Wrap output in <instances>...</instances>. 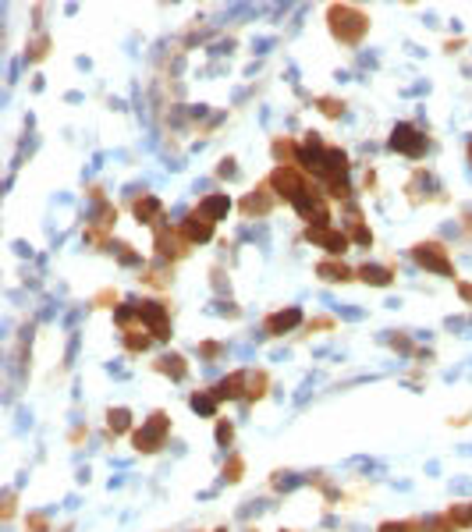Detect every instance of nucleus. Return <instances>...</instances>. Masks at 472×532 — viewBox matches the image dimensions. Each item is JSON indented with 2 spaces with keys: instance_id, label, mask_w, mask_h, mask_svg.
Listing matches in <instances>:
<instances>
[{
  "instance_id": "obj_1",
  "label": "nucleus",
  "mask_w": 472,
  "mask_h": 532,
  "mask_svg": "<svg viewBox=\"0 0 472 532\" xmlns=\"http://www.w3.org/2000/svg\"><path fill=\"white\" fill-rule=\"evenodd\" d=\"M327 28H330V36H334L337 43L355 46V43H362V36L369 32V14H362V11L352 7V4H330V7H327Z\"/></svg>"
},
{
  "instance_id": "obj_2",
  "label": "nucleus",
  "mask_w": 472,
  "mask_h": 532,
  "mask_svg": "<svg viewBox=\"0 0 472 532\" xmlns=\"http://www.w3.org/2000/svg\"><path fill=\"white\" fill-rule=\"evenodd\" d=\"M167 433H171V419H167V412H153V415L142 422V430L135 433V451H142V454L160 451L164 440H167Z\"/></svg>"
},
{
  "instance_id": "obj_3",
  "label": "nucleus",
  "mask_w": 472,
  "mask_h": 532,
  "mask_svg": "<svg viewBox=\"0 0 472 532\" xmlns=\"http://www.w3.org/2000/svg\"><path fill=\"white\" fill-rule=\"evenodd\" d=\"M412 260L423 266V270H430V273L455 277V263H451V256H448V249H444L441 242H419V245L412 249Z\"/></svg>"
},
{
  "instance_id": "obj_4",
  "label": "nucleus",
  "mask_w": 472,
  "mask_h": 532,
  "mask_svg": "<svg viewBox=\"0 0 472 532\" xmlns=\"http://www.w3.org/2000/svg\"><path fill=\"white\" fill-rule=\"evenodd\" d=\"M153 235H157V256L164 260V263H171V260H182V256H189V238L182 235V228H167V224H153Z\"/></svg>"
},
{
  "instance_id": "obj_5",
  "label": "nucleus",
  "mask_w": 472,
  "mask_h": 532,
  "mask_svg": "<svg viewBox=\"0 0 472 532\" xmlns=\"http://www.w3.org/2000/svg\"><path fill=\"white\" fill-rule=\"evenodd\" d=\"M391 149L394 153H405V156H412V160H419L423 153H426V135L416 128V124H394V132H391Z\"/></svg>"
},
{
  "instance_id": "obj_6",
  "label": "nucleus",
  "mask_w": 472,
  "mask_h": 532,
  "mask_svg": "<svg viewBox=\"0 0 472 532\" xmlns=\"http://www.w3.org/2000/svg\"><path fill=\"white\" fill-rule=\"evenodd\" d=\"M139 323H142L157 341H167V337H171V316H167V305H160V302H139Z\"/></svg>"
},
{
  "instance_id": "obj_7",
  "label": "nucleus",
  "mask_w": 472,
  "mask_h": 532,
  "mask_svg": "<svg viewBox=\"0 0 472 532\" xmlns=\"http://www.w3.org/2000/svg\"><path fill=\"white\" fill-rule=\"evenodd\" d=\"M214 228H217V220H210L199 206L182 220V235L189 238V245H199V242H210L214 238Z\"/></svg>"
},
{
  "instance_id": "obj_8",
  "label": "nucleus",
  "mask_w": 472,
  "mask_h": 532,
  "mask_svg": "<svg viewBox=\"0 0 472 532\" xmlns=\"http://www.w3.org/2000/svg\"><path fill=\"white\" fill-rule=\"evenodd\" d=\"M305 242L327 249L330 256H341V252L352 245V238H348L345 231H334V228H305Z\"/></svg>"
},
{
  "instance_id": "obj_9",
  "label": "nucleus",
  "mask_w": 472,
  "mask_h": 532,
  "mask_svg": "<svg viewBox=\"0 0 472 532\" xmlns=\"http://www.w3.org/2000/svg\"><path fill=\"white\" fill-rule=\"evenodd\" d=\"M273 206H277V192L270 188V181H266V185H256V192H248V196L241 199V213H245V217H266Z\"/></svg>"
},
{
  "instance_id": "obj_10",
  "label": "nucleus",
  "mask_w": 472,
  "mask_h": 532,
  "mask_svg": "<svg viewBox=\"0 0 472 532\" xmlns=\"http://www.w3.org/2000/svg\"><path fill=\"white\" fill-rule=\"evenodd\" d=\"M298 323H302V309L288 305V309H280V312H270V316H266V323H263V330H266L270 337H277V334L295 330Z\"/></svg>"
},
{
  "instance_id": "obj_11",
  "label": "nucleus",
  "mask_w": 472,
  "mask_h": 532,
  "mask_svg": "<svg viewBox=\"0 0 472 532\" xmlns=\"http://www.w3.org/2000/svg\"><path fill=\"white\" fill-rule=\"evenodd\" d=\"M135 217H139V224H160L164 220V203L157 199V196H142V199H135Z\"/></svg>"
},
{
  "instance_id": "obj_12",
  "label": "nucleus",
  "mask_w": 472,
  "mask_h": 532,
  "mask_svg": "<svg viewBox=\"0 0 472 532\" xmlns=\"http://www.w3.org/2000/svg\"><path fill=\"white\" fill-rule=\"evenodd\" d=\"M214 398H217V401H235V398H245V373H231V376H224V380L214 387Z\"/></svg>"
},
{
  "instance_id": "obj_13",
  "label": "nucleus",
  "mask_w": 472,
  "mask_h": 532,
  "mask_svg": "<svg viewBox=\"0 0 472 532\" xmlns=\"http://www.w3.org/2000/svg\"><path fill=\"white\" fill-rule=\"evenodd\" d=\"M153 369L164 373V376H171V380H185V376H189V362H185L182 355H174V351H171V355H160V358L153 362Z\"/></svg>"
},
{
  "instance_id": "obj_14",
  "label": "nucleus",
  "mask_w": 472,
  "mask_h": 532,
  "mask_svg": "<svg viewBox=\"0 0 472 532\" xmlns=\"http://www.w3.org/2000/svg\"><path fill=\"white\" fill-rule=\"evenodd\" d=\"M277 167H298V142L295 139H273Z\"/></svg>"
},
{
  "instance_id": "obj_15",
  "label": "nucleus",
  "mask_w": 472,
  "mask_h": 532,
  "mask_svg": "<svg viewBox=\"0 0 472 532\" xmlns=\"http://www.w3.org/2000/svg\"><path fill=\"white\" fill-rule=\"evenodd\" d=\"M359 273V280H366V284H373V287H387L391 284V277H394V270L391 266H359L355 270Z\"/></svg>"
},
{
  "instance_id": "obj_16",
  "label": "nucleus",
  "mask_w": 472,
  "mask_h": 532,
  "mask_svg": "<svg viewBox=\"0 0 472 532\" xmlns=\"http://www.w3.org/2000/svg\"><path fill=\"white\" fill-rule=\"evenodd\" d=\"M199 210H203L210 220H221V217L231 210V199H228V192H217V196H206V199L199 203Z\"/></svg>"
},
{
  "instance_id": "obj_17",
  "label": "nucleus",
  "mask_w": 472,
  "mask_h": 532,
  "mask_svg": "<svg viewBox=\"0 0 472 532\" xmlns=\"http://www.w3.org/2000/svg\"><path fill=\"white\" fill-rule=\"evenodd\" d=\"M153 341H157V337H153L146 326H128V330H125V348H128V351H135V355H139V351H146Z\"/></svg>"
},
{
  "instance_id": "obj_18",
  "label": "nucleus",
  "mask_w": 472,
  "mask_h": 532,
  "mask_svg": "<svg viewBox=\"0 0 472 532\" xmlns=\"http://www.w3.org/2000/svg\"><path fill=\"white\" fill-rule=\"evenodd\" d=\"M266 387H270V376H266L263 369L245 373V398H248V401H259V398L266 394Z\"/></svg>"
},
{
  "instance_id": "obj_19",
  "label": "nucleus",
  "mask_w": 472,
  "mask_h": 532,
  "mask_svg": "<svg viewBox=\"0 0 472 532\" xmlns=\"http://www.w3.org/2000/svg\"><path fill=\"white\" fill-rule=\"evenodd\" d=\"M316 277H323V280L337 284V280H348V277H352V270H348L345 263H337V260H323V263L316 266Z\"/></svg>"
},
{
  "instance_id": "obj_20",
  "label": "nucleus",
  "mask_w": 472,
  "mask_h": 532,
  "mask_svg": "<svg viewBox=\"0 0 472 532\" xmlns=\"http://www.w3.org/2000/svg\"><path fill=\"white\" fill-rule=\"evenodd\" d=\"M128 426H132V412H128V408H110V412H107V430H110L114 437L128 433Z\"/></svg>"
},
{
  "instance_id": "obj_21",
  "label": "nucleus",
  "mask_w": 472,
  "mask_h": 532,
  "mask_svg": "<svg viewBox=\"0 0 472 532\" xmlns=\"http://www.w3.org/2000/svg\"><path fill=\"white\" fill-rule=\"evenodd\" d=\"M444 515L451 518L455 532H458V529H469V526H472V504H455V508H448Z\"/></svg>"
},
{
  "instance_id": "obj_22",
  "label": "nucleus",
  "mask_w": 472,
  "mask_h": 532,
  "mask_svg": "<svg viewBox=\"0 0 472 532\" xmlns=\"http://www.w3.org/2000/svg\"><path fill=\"white\" fill-rule=\"evenodd\" d=\"M316 107H320L323 117H341L345 114V100H337V96H320Z\"/></svg>"
},
{
  "instance_id": "obj_23",
  "label": "nucleus",
  "mask_w": 472,
  "mask_h": 532,
  "mask_svg": "<svg viewBox=\"0 0 472 532\" xmlns=\"http://www.w3.org/2000/svg\"><path fill=\"white\" fill-rule=\"evenodd\" d=\"M217 405H221V401L214 398V390H210V394H196V398H192V408H196L199 415H214V412H217Z\"/></svg>"
},
{
  "instance_id": "obj_24",
  "label": "nucleus",
  "mask_w": 472,
  "mask_h": 532,
  "mask_svg": "<svg viewBox=\"0 0 472 532\" xmlns=\"http://www.w3.org/2000/svg\"><path fill=\"white\" fill-rule=\"evenodd\" d=\"M241 472H245V462H241L238 454H231V458H228V465H224V479H228V483H238V479H241Z\"/></svg>"
},
{
  "instance_id": "obj_25",
  "label": "nucleus",
  "mask_w": 472,
  "mask_h": 532,
  "mask_svg": "<svg viewBox=\"0 0 472 532\" xmlns=\"http://www.w3.org/2000/svg\"><path fill=\"white\" fill-rule=\"evenodd\" d=\"M377 532H423V522H384Z\"/></svg>"
},
{
  "instance_id": "obj_26",
  "label": "nucleus",
  "mask_w": 472,
  "mask_h": 532,
  "mask_svg": "<svg viewBox=\"0 0 472 532\" xmlns=\"http://www.w3.org/2000/svg\"><path fill=\"white\" fill-rule=\"evenodd\" d=\"M423 532H455V526H451V518H448V515H437V518L423 522Z\"/></svg>"
},
{
  "instance_id": "obj_27",
  "label": "nucleus",
  "mask_w": 472,
  "mask_h": 532,
  "mask_svg": "<svg viewBox=\"0 0 472 532\" xmlns=\"http://www.w3.org/2000/svg\"><path fill=\"white\" fill-rule=\"evenodd\" d=\"M46 50H50V39H46V36H39V39L28 46V60H43V57H46Z\"/></svg>"
},
{
  "instance_id": "obj_28",
  "label": "nucleus",
  "mask_w": 472,
  "mask_h": 532,
  "mask_svg": "<svg viewBox=\"0 0 472 532\" xmlns=\"http://www.w3.org/2000/svg\"><path fill=\"white\" fill-rule=\"evenodd\" d=\"M142 280H146V284H153V287H164V284H167V270H157V266H150Z\"/></svg>"
},
{
  "instance_id": "obj_29",
  "label": "nucleus",
  "mask_w": 472,
  "mask_h": 532,
  "mask_svg": "<svg viewBox=\"0 0 472 532\" xmlns=\"http://www.w3.org/2000/svg\"><path fill=\"white\" fill-rule=\"evenodd\" d=\"M28 532H50V522L43 515H28Z\"/></svg>"
},
{
  "instance_id": "obj_30",
  "label": "nucleus",
  "mask_w": 472,
  "mask_h": 532,
  "mask_svg": "<svg viewBox=\"0 0 472 532\" xmlns=\"http://www.w3.org/2000/svg\"><path fill=\"white\" fill-rule=\"evenodd\" d=\"M231 437H235V430H231V422H221V426H217V440H221V444L228 447V444H231Z\"/></svg>"
},
{
  "instance_id": "obj_31",
  "label": "nucleus",
  "mask_w": 472,
  "mask_h": 532,
  "mask_svg": "<svg viewBox=\"0 0 472 532\" xmlns=\"http://www.w3.org/2000/svg\"><path fill=\"white\" fill-rule=\"evenodd\" d=\"M199 351H203V355H206V358H217V355H221V351H224V348H221V344H217V341H206V344H203V348H199Z\"/></svg>"
},
{
  "instance_id": "obj_32",
  "label": "nucleus",
  "mask_w": 472,
  "mask_h": 532,
  "mask_svg": "<svg viewBox=\"0 0 472 532\" xmlns=\"http://www.w3.org/2000/svg\"><path fill=\"white\" fill-rule=\"evenodd\" d=\"M458 294H462V302H469L472 305V284L469 280H458Z\"/></svg>"
},
{
  "instance_id": "obj_33",
  "label": "nucleus",
  "mask_w": 472,
  "mask_h": 532,
  "mask_svg": "<svg viewBox=\"0 0 472 532\" xmlns=\"http://www.w3.org/2000/svg\"><path fill=\"white\" fill-rule=\"evenodd\" d=\"M139 256L132 252V245H121V263H135Z\"/></svg>"
},
{
  "instance_id": "obj_34",
  "label": "nucleus",
  "mask_w": 472,
  "mask_h": 532,
  "mask_svg": "<svg viewBox=\"0 0 472 532\" xmlns=\"http://www.w3.org/2000/svg\"><path fill=\"white\" fill-rule=\"evenodd\" d=\"M107 302H117V294H114V291H100V294H96V305H107Z\"/></svg>"
},
{
  "instance_id": "obj_35",
  "label": "nucleus",
  "mask_w": 472,
  "mask_h": 532,
  "mask_svg": "<svg viewBox=\"0 0 472 532\" xmlns=\"http://www.w3.org/2000/svg\"><path fill=\"white\" fill-rule=\"evenodd\" d=\"M330 326H334V319H327V316H323V319H313V330H330Z\"/></svg>"
},
{
  "instance_id": "obj_36",
  "label": "nucleus",
  "mask_w": 472,
  "mask_h": 532,
  "mask_svg": "<svg viewBox=\"0 0 472 532\" xmlns=\"http://www.w3.org/2000/svg\"><path fill=\"white\" fill-rule=\"evenodd\" d=\"M11 515H14V497L7 494V497H4V518H11Z\"/></svg>"
},
{
  "instance_id": "obj_37",
  "label": "nucleus",
  "mask_w": 472,
  "mask_h": 532,
  "mask_svg": "<svg viewBox=\"0 0 472 532\" xmlns=\"http://www.w3.org/2000/svg\"><path fill=\"white\" fill-rule=\"evenodd\" d=\"M469 160H472V142H469Z\"/></svg>"
},
{
  "instance_id": "obj_38",
  "label": "nucleus",
  "mask_w": 472,
  "mask_h": 532,
  "mask_svg": "<svg viewBox=\"0 0 472 532\" xmlns=\"http://www.w3.org/2000/svg\"><path fill=\"white\" fill-rule=\"evenodd\" d=\"M217 532H228V529H217Z\"/></svg>"
}]
</instances>
